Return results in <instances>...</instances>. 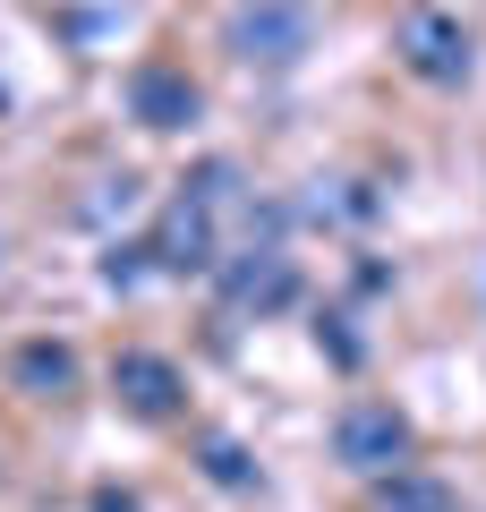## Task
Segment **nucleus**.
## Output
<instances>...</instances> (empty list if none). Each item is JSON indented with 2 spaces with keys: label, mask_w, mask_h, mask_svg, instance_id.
<instances>
[{
  "label": "nucleus",
  "mask_w": 486,
  "mask_h": 512,
  "mask_svg": "<svg viewBox=\"0 0 486 512\" xmlns=\"http://www.w3.org/2000/svg\"><path fill=\"white\" fill-rule=\"evenodd\" d=\"M214 291H222V308L231 316H282V308H299V256L282 248V239H248V248H231L214 265Z\"/></svg>",
  "instance_id": "nucleus-2"
},
{
  "label": "nucleus",
  "mask_w": 486,
  "mask_h": 512,
  "mask_svg": "<svg viewBox=\"0 0 486 512\" xmlns=\"http://www.w3.org/2000/svg\"><path fill=\"white\" fill-rule=\"evenodd\" d=\"M410 444H418L410 436V410H393V402H342V419H333V461L359 470V478L401 470Z\"/></svg>",
  "instance_id": "nucleus-4"
},
{
  "label": "nucleus",
  "mask_w": 486,
  "mask_h": 512,
  "mask_svg": "<svg viewBox=\"0 0 486 512\" xmlns=\"http://www.w3.org/2000/svg\"><path fill=\"white\" fill-rule=\"evenodd\" d=\"M205 478H214V487H256V461L239 453L231 436H205Z\"/></svg>",
  "instance_id": "nucleus-11"
},
{
  "label": "nucleus",
  "mask_w": 486,
  "mask_h": 512,
  "mask_svg": "<svg viewBox=\"0 0 486 512\" xmlns=\"http://www.w3.org/2000/svg\"><path fill=\"white\" fill-rule=\"evenodd\" d=\"M316 342L333 350L342 367H359V333H350V316H316Z\"/></svg>",
  "instance_id": "nucleus-12"
},
{
  "label": "nucleus",
  "mask_w": 486,
  "mask_h": 512,
  "mask_svg": "<svg viewBox=\"0 0 486 512\" xmlns=\"http://www.w3.org/2000/svg\"><path fill=\"white\" fill-rule=\"evenodd\" d=\"M376 512H461V504H452V487L435 470H410L401 461V470L376 478Z\"/></svg>",
  "instance_id": "nucleus-9"
},
{
  "label": "nucleus",
  "mask_w": 486,
  "mask_h": 512,
  "mask_svg": "<svg viewBox=\"0 0 486 512\" xmlns=\"http://www.w3.org/2000/svg\"><path fill=\"white\" fill-rule=\"evenodd\" d=\"M393 60L418 77V86H469V77H478V35H469L461 9L418 0L410 18H401V35H393Z\"/></svg>",
  "instance_id": "nucleus-1"
},
{
  "label": "nucleus",
  "mask_w": 486,
  "mask_h": 512,
  "mask_svg": "<svg viewBox=\"0 0 486 512\" xmlns=\"http://www.w3.org/2000/svg\"><path fill=\"white\" fill-rule=\"evenodd\" d=\"M376 188H359V180H316V188H307V197H299V214L307 222H367V214H376Z\"/></svg>",
  "instance_id": "nucleus-10"
},
{
  "label": "nucleus",
  "mask_w": 486,
  "mask_h": 512,
  "mask_svg": "<svg viewBox=\"0 0 486 512\" xmlns=\"http://www.w3.org/2000/svg\"><path fill=\"white\" fill-rule=\"evenodd\" d=\"M307 43H316V18H307L299 0H248L231 18V52L248 69H299Z\"/></svg>",
  "instance_id": "nucleus-5"
},
{
  "label": "nucleus",
  "mask_w": 486,
  "mask_h": 512,
  "mask_svg": "<svg viewBox=\"0 0 486 512\" xmlns=\"http://www.w3.org/2000/svg\"><path fill=\"white\" fill-rule=\"evenodd\" d=\"M111 393H120V410L145 419V427H162V419L188 410V376L162 359V350H120V359H111Z\"/></svg>",
  "instance_id": "nucleus-6"
},
{
  "label": "nucleus",
  "mask_w": 486,
  "mask_h": 512,
  "mask_svg": "<svg viewBox=\"0 0 486 512\" xmlns=\"http://www.w3.org/2000/svg\"><path fill=\"white\" fill-rule=\"evenodd\" d=\"M137 256L145 248H103V282H111V291H137V274H145Z\"/></svg>",
  "instance_id": "nucleus-13"
},
{
  "label": "nucleus",
  "mask_w": 486,
  "mask_h": 512,
  "mask_svg": "<svg viewBox=\"0 0 486 512\" xmlns=\"http://www.w3.org/2000/svg\"><path fill=\"white\" fill-rule=\"evenodd\" d=\"M86 512H145V495H137V487H94Z\"/></svg>",
  "instance_id": "nucleus-14"
},
{
  "label": "nucleus",
  "mask_w": 486,
  "mask_h": 512,
  "mask_svg": "<svg viewBox=\"0 0 486 512\" xmlns=\"http://www.w3.org/2000/svg\"><path fill=\"white\" fill-rule=\"evenodd\" d=\"M9 376H18V393H35V402H60V393L77 384V350L69 342H18Z\"/></svg>",
  "instance_id": "nucleus-8"
},
{
  "label": "nucleus",
  "mask_w": 486,
  "mask_h": 512,
  "mask_svg": "<svg viewBox=\"0 0 486 512\" xmlns=\"http://www.w3.org/2000/svg\"><path fill=\"white\" fill-rule=\"evenodd\" d=\"M145 248H154V274H214L222 256H231V222H222L205 197L171 188V205H162V222H154Z\"/></svg>",
  "instance_id": "nucleus-3"
},
{
  "label": "nucleus",
  "mask_w": 486,
  "mask_h": 512,
  "mask_svg": "<svg viewBox=\"0 0 486 512\" xmlns=\"http://www.w3.org/2000/svg\"><path fill=\"white\" fill-rule=\"evenodd\" d=\"M197 111H205V94H197V77H188L180 60H137V69H128V120L137 128L171 137V128H188Z\"/></svg>",
  "instance_id": "nucleus-7"
},
{
  "label": "nucleus",
  "mask_w": 486,
  "mask_h": 512,
  "mask_svg": "<svg viewBox=\"0 0 486 512\" xmlns=\"http://www.w3.org/2000/svg\"><path fill=\"white\" fill-rule=\"evenodd\" d=\"M0 103H9V94H0Z\"/></svg>",
  "instance_id": "nucleus-15"
}]
</instances>
